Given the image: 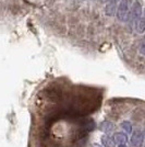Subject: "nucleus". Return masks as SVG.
Masks as SVG:
<instances>
[{
  "label": "nucleus",
  "instance_id": "1",
  "mask_svg": "<svg viewBox=\"0 0 145 147\" xmlns=\"http://www.w3.org/2000/svg\"><path fill=\"white\" fill-rule=\"evenodd\" d=\"M103 87L53 79L29 99L26 147H88L105 100Z\"/></svg>",
  "mask_w": 145,
  "mask_h": 147
},
{
  "label": "nucleus",
  "instance_id": "2",
  "mask_svg": "<svg viewBox=\"0 0 145 147\" xmlns=\"http://www.w3.org/2000/svg\"><path fill=\"white\" fill-rule=\"evenodd\" d=\"M132 7V0H120L119 6L117 7V18L119 21H127L130 17V11Z\"/></svg>",
  "mask_w": 145,
  "mask_h": 147
},
{
  "label": "nucleus",
  "instance_id": "3",
  "mask_svg": "<svg viewBox=\"0 0 145 147\" xmlns=\"http://www.w3.org/2000/svg\"><path fill=\"white\" fill-rule=\"evenodd\" d=\"M142 14H143V12H142V5H141V2H140L139 0H136V1H134L132 3L131 11H130V17L129 18H131L132 22L135 24L140 19H141Z\"/></svg>",
  "mask_w": 145,
  "mask_h": 147
},
{
  "label": "nucleus",
  "instance_id": "4",
  "mask_svg": "<svg viewBox=\"0 0 145 147\" xmlns=\"http://www.w3.org/2000/svg\"><path fill=\"white\" fill-rule=\"evenodd\" d=\"M117 12V1L116 0H109L108 3L106 5L105 8V13L108 17H112Z\"/></svg>",
  "mask_w": 145,
  "mask_h": 147
},
{
  "label": "nucleus",
  "instance_id": "5",
  "mask_svg": "<svg viewBox=\"0 0 145 147\" xmlns=\"http://www.w3.org/2000/svg\"><path fill=\"white\" fill-rule=\"evenodd\" d=\"M140 53L142 54V55L145 56V45H143V46H141V49H140Z\"/></svg>",
  "mask_w": 145,
  "mask_h": 147
},
{
  "label": "nucleus",
  "instance_id": "6",
  "mask_svg": "<svg viewBox=\"0 0 145 147\" xmlns=\"http://www.w3.org/2000/svg\"><path fill=\"white\" fill-rule=\"evenodd\" d=\"M142 17H143V19L145 20V10H144V12H143V14H142Z\"/></svg>",
  "mask_w": 145,
  "mask_h": 147
},
{
  "label": "nucleus",
  "instance_id": "7",
  "mask_svg": "<svg viewBox=\"0 0 145 147\" xmlns=\"http://www.w3.org/2000/svg\"><path fill=\"white\" fill-rule=\"evenodd\" d=\"M116 1H119V0H116Z\"/></svg>",
  "mask_w": 145,
  "mask_h": 147
}]
</instances>
